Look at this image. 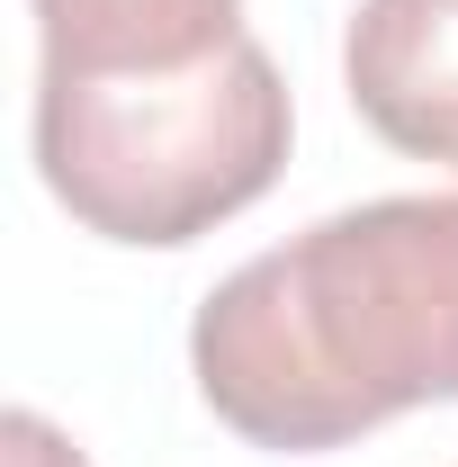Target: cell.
<instances>
[{
  "instance_id": "obj_4",
  "label": "cell",
  "mask_w": 458,
  "mask_h": 467,
  "mask_svg": "<svg viewBox=\"0 0 458 467\" xmlns=\"http://www.w3.org/2000/svg\"><path fill=\"white\" fill-rule=\"evenodd\" d=\"M46 81H126L189 72L243 36V0H27Z\"/></svg>"
},
{
  "instance_id": "obj_1",
  "label": "cell",
  "mask_w": 458,
  "mask_h": 467,
  "mask_svg": "<svg viewBox=\"0 0 458 467\" xmlns=\"http://www.w3.org/2000/svg\"><path fill=\"white\" fill-rule=\"evenodd\" d=\"M207 413L252 450H342L458 396V189L359 198L252 252L189 324Z\"/></svg>"
},
{
  "instance_id": "obj_3",
  "label": "cell",
  "mask_w": 458,
  "mask_h": 467,
  "mask_svg": "<svg viewBox=\"0 0 458 467\" xmlns=\"http://www.w3.org/2000/svg\"><path fill=\"white\" fill-rule=\"evenodd\" d=\"M342 81L378 144L458 171V0H359Z\"/></svg>"
},
{
  "instance_id": "obj_2",
  "label": "cell",
  "mask_w": 458,
  "mask_h": 467,
  "mask_svg": "<svg viewBox=\"0 0 458 467\" xmlns=\"http://www.w3.org/2000/svg\"><path fill=\"white\" fill-rule=\"evenodd\" d=\"M279 63L252 36L189 72H126V81H46L36 72V171L72 225L99 243L180 252L198 234L270 198L287 171Z\"/></svg>"
},
{
  "instance_id": "obj_5",
  "label": "cell",
  "mask_w": 458,
  "mask_h": 467,
  "mask_svg": "<svg viewBox=\"0 0 458 467\" xmlns=\"http://www.w3.org/2000/svg\"><path fill=\"white\" fill-rule=\"evenodd\" d=\"M0 467H90V459L63 441L46 413H27V405H18L9 422H0Z\"/></svg>"
}]
</instances>
